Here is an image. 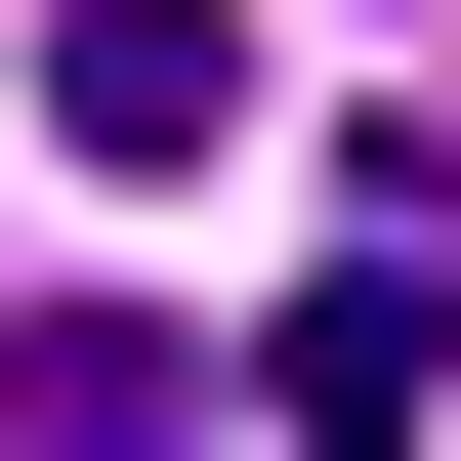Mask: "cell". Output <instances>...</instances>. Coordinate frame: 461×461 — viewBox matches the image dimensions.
Instances as JSON below:
<instances>
[{
    "label": "cell",
    "instance_id": "3",
    "mask_svg": "<svg viewBox=\"0 0 461 461\" xmlns=\"http://www.w3.org/2000/svg\"><path fill=\"white\" fill-rule=\"evenodd\" d=\"M0 420H42V461H168V420H210V336H168V294H42V336H0Z\"/></svg>",
    "mask_w": 461,
    "mask_h": 461
},
{
    "label": "cell",
    "instance_id": "2",
    "mask_svg": "<svg viewBox=\"0 0 461 461\" xmlns=\"http://www.w3.org/2000/svg\"><path fill=\"white\" fill-rule=\"evenodd\" d=\"M420 377H461V294H420V252H336V294L252 336V420H294V461H420Z\"/></svg>",
    "mask_w": 461,
    "mask_h": 461
},
{
    "label": "cell",
    "instance_id": "1",
    "mask_svg": "<svg viewBox=\"0 0 461 461\" xmlns=\"http://www.w3.org/2000/svg\"><path fill=\"white\" fill-rule=\"evenodd\" d=\"M42 168H252V0H42Z\"/></svg>",
    "mask_w": 461,
    "mask_h": 461
}]
</instances>
